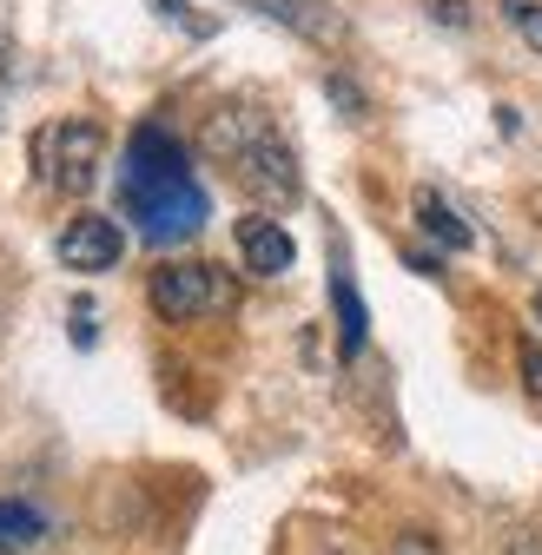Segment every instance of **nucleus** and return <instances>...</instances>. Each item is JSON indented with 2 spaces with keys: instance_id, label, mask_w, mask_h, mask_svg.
Here are the masks:
<instances>
[{
  "instance_id": "nucleus-1",
  "label": "nucleus",
  "mask_w": 542,
  "mask_h": 555,
  "mask_svg": "<svg viewBox=\"0 0 542 555\" xmlns=\"http://www.w3.org/2000/svg\"><path fill=\"white\" fill-rule=\"evenodd\" d=\"M119 198H126V212L140 219V238H153V245H179L206 225V192H198V179L185 166V146L166 126L132 132Z\"/></svg>"
},
{
  "instance_id": "nucleus-2",
  "label": "nucleus",
  "mask_w": 542,
  "mask_h": 555,
  "mask_svg": "<svg viewBox=\"0 0 542 555\" xmlns=\"http://www.w3.org/2000/svg\"><path fill=\"white\" fill-rule=\"evenodd\" d=\"M198 146H206V159L225 166V179L258 198V205H298L305 179H298V153H292V139L271 126L264 113L251 106H225L206 119V132H198Z\"/></svg>"
},
{
  "instance_id": "nucleus-3",
  "label": "nucleus",
  "mask_w": 542,
  "mask_h": 555,
  "mask_svg": "<svg viewBox=\"0 0 542 555\" xmlns=\"http://www.w3.org/2000/svg\"><path fill=\"white\" fill-rule=\"evenodd\" d=\"M106 166V132L93 119H47L34 132V172L40 185L66 192V198H80Z\"/></svg>"
},
{
  "instance_id": "nucleus-4",
  "label": "nucleus",
  "mask_w": 542,
  "mask_h": 555,
  "mask_svg": "<svg viewBox=\"0 0 542 555\" xmlns=\"http://www.w3.org/2000/svg\"><path fill=\"white\" fill-rule=\"evenodd\" d=\"M238 305V285L232 271L206 264V258H172L153 271V311L172 318V324H192V318H219Z\"/></svg>"
},
{
  "instance_id": "nucleus-5",
  "label": "nucleus",
  "mask_w": 542,
  "mask_h": 555,
  "mask_svg": "<svg viewBox=\"0 0 542 555\" xmlns=\"http://www.w3.org/2000/svg\"><path fill=\"white\" fill-rule=\"evenodd\" d=\"M60 264L66 271H113L119 264V251H126V238H119V225L113 219H100V212H80L74 225L60 232Z\"/></svg>"
},
{
  "instance_id": "nucleus-6",
  "label": "nucleus",
  "mask_w": 542,
  "mask_h": 555,
  "mask_svg": "<svg viewBox=\"0 0 542 555\" xmlns=\"http://www.w3.org/2000/svg\"><path fill=\"white\" fill-rule=\"evenodd\" d=\"M238 258H245V271H258V278H279V271H292V232L279 225V219H238Z\"/></svg>"
},
{
  "instance_id": "nucleus-7",
  "label": "nucleus",
  "mask_w": 542,
  "mask_h": 555,
  "mask_svg": "<svg viewBox=\"0 0 542 555\" xmlns=\"http://www.w3.org/2000/svg\"><path fill=\"white\" fill-rule=\"evenodd\" d=\"M417 225H424L437 245H450V251H469V238H477V232H469V225L450 212V198H443V192H430V185L417 192Z\"/></svg>"
},
{
  "instance_id": "nucleus-8",
  "label": "nucleus",
  "mask_w": 542,
  "mask_h": 555,
  "mask_svg": "<svg viewBox=\"0 0 542 555\" xmlns=\"http://www.w3.org/2000/svg\"><path fill=\"white\" fill-rule=\"evenodd\" d=\"M331 298H337V331H345V358H358V344H364V305H358V292H351V278H345V264H337V278H331Z\"/></svg>"
},
{
  "instance_id": "nucleus-9",
  "label": "nucleus",
  "mask_w": 542,
  "mask_h": 555,
  "mask_svg": "<svg viewBox=\"0 0 542 555\" xmlns=\"http://www.w3.org/2000/svg\"><path fill=\"white\" fill-rule=\"evenodd\" d=\"M34 535H40V509H27V503H0V548L34 542Z\"/></svg>"
},
{
  "instance_id": "nucleus-10",
  "label": "nucleus",
  "mask_w": 542,
  "mask_h": 555,
  "mask_svg": "<svg viewBox=\"0 0 542 555\" xmlns=\"http://www.w3.org/2000/svg\"><path fill=\"white\" fill-rule=\"evenodd\" d=\"M503 14H509V27L542 53V8H535V0H503Z\"/></svg>"
},
{
  "instance_id": "nucleus-11",
  "label": "nucleus",
  "mask_w": 542,
  "mask_h": 555,
  "mask_svg": "<svg viewBox=\"0 0 542 555\" xmlns=\"http://www.w3.org/2000/svg\"><path fill=\"white\" fill-rule=\"evenodd\" d=\"M516 364H522V384H529V397H542V344H529V337H522Z\"/></svg>"
},
{
  "instance_id": "nucleus-12",
  "label": "nucleus",
  "mask_w": 542,
  "mask_h": 555,
  "mask_svg": "<svg viewBox=\"0 0 542 555\" xmlns=\"http://www.w3.org/2000/svg\"><path fill=\"white\" fill-rule=\"evenodd\" d=\"M496 555H542V529H509L496 542Z\"/></svg>"
},
{
  "instance_id": "nucleus-13",
  "label": "nucleus",
  "mask_w": 542,
  "mask_h": 555,
  "mask_svg": "<svg viewBox=\"0 0 542 555\" xmlns=\"http://www.w3.org/2000/svg\"><path fill=\"white\" fill-rule=\"evenodd\" d=\"M390 555H443V542L424 535V529H411V535H397V542H390Z\"/></svg>"
},
{
  "instance_id": "nucleus-14",
  "label": "nucleus",
  "mask_w": 542,
  "mask_h": 555,
  "mask_svg": "<svg viewBox=\"0 0 542 555\" xmlns=\"http://www.w3.org/2000/svg\"><path fill=\"white\" fill-rule=\"evenodd\" d=\"M430 8H437V21H450V27H463L469 14H463V0H430Z\"/></svg>"
},
{
  "instance_id": "nucleus-15",
  "label": "nucleus",
  "mask_w": 542,
  "mask_h": 555,
  "mask_svg": "<svg viewBox=\"0 0 542 555\" xmlns=\"http://www.w3.org/2000/svg\"><path fill=\"white\" fill-rule=\"evenodd\" d=\"M0 74H8V34H0Z\"/></svg>"
},
{
  "instance_id": "nucleus-16",
  "label": "nucleus",
  "mask_w": 542,
  "mask_h": 555,
  "mask_svg": "<svg viewBox=\"0 0 542 555\" xmlns=\"http://www.w3.org/2000/svg\"><path fill=\"white\" fill-rule=\"evenodd\" d=\"M535 318H542V298H535Z\"/></svg>"
},
{
  "instance_id": "nucleus-17",
  "label": "nucleus",
  "mask_w": 542,
  "mask_h": 555,
  "mask_svg": "<svg viewBox=\"0 0 542 555\" xmlns=\"http://www.w3.org/2000/svg\"><path fill=\"white\" fill-rule=\"evenodd\" d=\"M0 555H14V548H0Z\"/></svg>"
}]
</instances>
